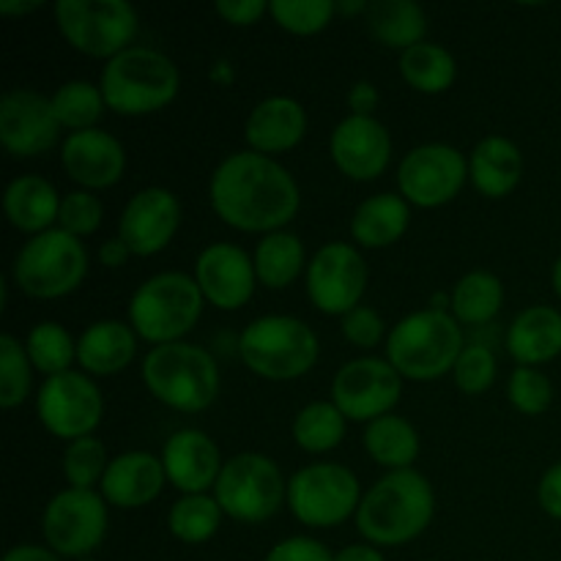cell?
<instances>
[{
  "mask_svg": "<svg viewBox=\"0 0 561 561\" xmlns=\"http://www.w3.org/2000/svg\"><path fill=\"white\" fill-rule=\"evenodd\" d=\"M208 201L225 225L244 233L283 230L299 211L294 175L257 151L225 157L208 181Z\"/></svg>",
  "mask_w": 561,
  "mask_h": 561,
  "instance_id": "cell-1",
  "label": "cell"
},
{
  "mask_svg": "<svg viewBox=\"0 0 561 561\" xmlns=\"http://www.w3.org/2000/svg\"><path fill=\"white\" fill-rule=\"evenodd\" d=\"M436 493L416 469L389 471L362 496L356 526L370 546H403L431 526Z\"/></svg>",
  "mask_w": 561,
  "mask_h": 561,
  "instance_id": "cell-2",
  "label": "cell"
},
{
  "mask_svg": "<svg viewBox=\"0 0 561 561\" xmlns=\"http://www.w3.org/2000/svg\"><path fill=\"white\" fill-rule=\"evenodd\" d=\"M463 332L453 312L420 310L394 323L387 337V362L411 381H436L463 354Z\"/></svg>",
  "mask_w": 561,
  "mask_h": 561,
  "instance_id": "cell-3",
  "label": "cell"
},
{
  "mask_svg": "<svg viewBox=\"0 0 561 561\" xmlns=\"http://www.w3.org/2000/svg\"><path fill=\"white\" fill-rule=\"evenodd\" d=\"M142 381L159 403L184 414L206 411L219 394V367L201 345H153L142 359Z\"/></svg>",
  "mask_w": 561,
  "mask_h": 561,
  "instance_id": "cell-4",
  "label": "cell"
},
{
  "mask_svg": "<svg viewBox=\"0 0 561 561\" xmlns=\"http://www.w3.org/2000/svg\"><path fill=\"white\" fill-rule=\"evenodd\" d=\"M179 66L151 47H129L102 69L104 104L118 115H148L170 104L179 93Z\"/></svg>",
  "mask_w": 561,
  "mask_h": 561,
  "instance_id": "cell-5",
  "label": "cell"
},
{
  "mask_svg": "<svg viewBox=\"0 0 561 561\" xmlns=\"http://www.w3.org/2000/svg\"><path fill=\"white\" fill-rule=\"evenodd\" d=\"M203 299L201 285L190 274H153L131 294L129 327L153 345L179 343L201 321Z\"/></svg>",
  "mask_w": 561,
  "mask_h": 561,
  "instance_id": "cell-6",
  "label": "cell"
},
{
  "mask_svg": "<svg viewBox=\"0 0 561 561\" xmlns=\"http://www.w3.org/2000/svg\"><path fill=\"white\" fill-rule=\"evenodd\" d=\"M318 334L294 316H263L247 323L239 340L241 362L268 381H294L318 362Z\"/></svg>",
  "mask_w": 561,
  "mask_h": 561,
  "instance_id": "cell-7",
  "label": "cell"
},
{
  "mask_svg": "<svg viewBox=\"0 0 561 561\" xmlns=\"http://www.w3.org/2000/svg\"><path fill=\"white\" fill-rule=\"evenodd\" d=\"M11 274L22 294L33 299H60L85 279L88 252L77 236L49 228L22 244Z\"/></svg>",
  "mask_w": 561,
  "mask_h": 561,
  "instance_id": "cell-8",
  "label": "cell"
},
{
  "mask_svg": "<svg viewBox=\"0 0 561 561\" xmlns=\"http://www.w3.org/2000/svg\"><path fill=\"white\" fill-rule=\"evenodd\" d=\"M214 499L225 515L241 524L268 520L288 499L283 471L268 455L239 453L225 460L222 474L214 485Z\"/></svg>",
  "mask_w": 561,
  "mask_h": 561,
  "instance_id": "cell-9",
  "label": "cell"
},
{
  "mask_svg": "<svg viewBox=\"0 0 561 561\" xmlns=\"http://www.w3.org/2000/svg\"><path fill=\"white\" fill-rule=\"evenodd\" d=\"M55 22L60 36L91 58H115L137 33V11L126 0H58Z\"/></svg>",
  "mask_w": 561,
  "mask_h": 561,
  "instance_id": "cell-10",
  "label": "cell"
},
{
  "mask_svg": "<svg viewBox=\"0 0 561 561\" xmlns=\"http://www.w3.org/2000/svg\"><path fill=\"white\" fill-rule=\"evenodd\" d=\"M359 480L340 463H312L288 480V507L305 526L332 529L359 510Z\"/></svg>",
  "mask_w": 561,
  "mask_h": 561,
  "instance_id": "cell-11",
  "label": "cell"
},
{
  "mask_svg": "<svg viewBox=\"0 0 561 561\" xmlns=\"http://www.w3.org/2000/svg\"><path fill=\"white\" fill-rule=\"evenodd\" d=\"M42 531L60 559H88L107 535V502L96 491L66 488L49 499Z\"/></svg>",
  "mask_w": 561,
  "mask_h": 561,
  "instance_id": "cell-12",
  "label": "cell"
},
{
  "mask_svg": "<svg viewBox=\"0 0 561 561\" xmlns=\"http://www.w3.org/2000/svg\"><path fill=\"white\" fill-rule=\"evenodd\" d=\"M403 394V376L376 356L351 359L334 373L332 403L343 411L345 420L373 422L392 414Z\"/></svg>",
  "mask_w": 561,
  "mask_h": 561,
  "instance_id": "cell-13",
  "label": "cell"
},
{
  "mask_svg": "<svg viewBox=\"0 0 561 561\" xmlns=\"http://www.w3.org/2000/svg\"><path fill=\"white\" fill-rule=\"evenodd\" d=\"M469 179V162L447 142L411 148L398 168L400 195L420 208H436L453 201Z\"/></svg>",
  "mask_w": 561,
  "mask_h": 561,
  "instance_id": "cell-14",
  "label": "cell"
},
{
  "mask_svg": "<svg viewBox=\"0 0 561 561\" xmlns=\"http://www.w3.org/2000/svg\"><path fill=\"white\" fill-rule=\"evenodd\" d=\"M36 411L42 425L58 438H85L102 420V392L85 373L66 370L49 376L36 394Z\"/></svg>",
  "mask_w": 561,
  "mask_h": 561,
  "instance_id": "cell-15",
  "label": "cell"
},
{
  "mask_svg": "<svg viewBox=\"0 0 561 561\" xmlns=\"http://www.w3.org/2000/svg\"><path fill=\"white\" fill-rule=\"evenodd\" d=\"M367 285V263L345 241H329L307 266V296L327 316H348L359 307Z\"/></svg>",
  "mask_w": 561,
  "mask_h": 561,
  "instance_id": "cell-16",
  "label": "cell"
},
{
  "mask_svg": "<svg viewBox=\"0 0 561 561\" xmlns=\"http://www.w3.org/2000/svg\"><path fill=\"white\" fill-rule=\"evenodd\" d=\"M53 96L33 88H11L0 96V142L14 157H38L49 151L60 135Z\"/></svg>",
  "mask_w": 561,
  "mask_h": 561,
  "instance_id": "cell-17",
  "label": "cell"
},
{
  "mask_svg": "<svg viewBox=\"0 0 561 561\" xmlns=\"http://www.w3.org/2000/svg\"><path fill=\"white\" fill-rule=\"evenodd\" d=\"M181 225V203L164 186H146L124 206L118 222V239L131 255H157L173 241Z\"/></svg>",
  "mask_w": 561,
  "mask_h": 561,
  "instance_id": "cell-18",
  "label": "cell"
},
{
  "mask_svg": "<svg viewBox=\"0 0 561 561\" xmlns=\"http://www.w3.org/2000/svg\"><path fill=\"white\" fill-rule=\"evenodd\" d=\"M334 164L354 181H373L389 168L392 137L373 115H348L340 121L329 140Z\"/></svg>",
  "mask_w": 561,
  "mask_h": 561,
  "instance_id": "cell-19",
  "label": "cell"
},
{
  "mask_svg": "<svg viewBox=\"0 0 561 561\" xmlns=\"http://www.w3.org/2000/svg\"><path fill=\"white\" fill-rule=\"evenodd\" d=\"M195 279L203 296L219 310H239L255 290V263L241 247L217 241L208 244L195 261Z\"/></svg>",
  "mask_w": 561,
  "mask_h": 561,
  "instance_id": "cell-20",
  "label": "cell"
},
{
  "mask_svg": "<svg viewBox=\"0 0 561 561\" xmlns=\"http://www.w3.org/2000/svg\"><path fill=\"white\" fill-rule=\"evenodd\" d=\"M60 162L66 173L85 190H107L118 184L126 168L124 146L104 129L71 131L60 146Z\"/></svg>",
  "mask_w": 561,
  "mask_h": 561,
  "instance_id": "cell-21",
  "label": "cell"
},
{
  "mask_svg": "<svg viewBox=\"0 0 561 561\" xmlns=\"http://www.w3.org/2000/svg\"><path fill=\"white\" fill-rule=\"evenodd\" d=\"M164 474H168L170 485L184 491V496L192 493H206L208 488L217 485L219 474H222V458H219V447L214 438L197 427H184L175 431L173 436L164 442L162 449Z\"/></svg>",
  "mask_w": 561,
  "mask_h": 561,
  "instance_id": "cell-22",
  "label": "cell"
},
{
  "mask_svg": "<svg viewBox=\"0 0 561 561\" xmlns=\"http://www.w3.org/2000/svg\"><path fill=\"white\" fill-rule=\"evenodd\" d=\"M164 482H168V474H164L162 458L146 449H131L110 460L99 491L104 502L113 507L137 510L151 504L162 493Z\"/></svg>",
  "mask_w": 561,
  "mask_h": 561,
  "instance_id": "cell-23",
  "label": "cell"
},
{
  "mask_svg": "<svg viewBox=\"0 0 561 561\" xmlns=\"http://www.w3.org/2000/svg\"><path fill=\"white\" fill-rule=\"evenodd\" d=\"M307 131V113L296 99L268 96L247 115L244 137L252 151L279 153L299 146Z\"/></svg>",
  "mask_w": 561,
  "mask_h": 561,
  "instance_id": "cell-24",
  "label": "cell"
},
{
  "mask_svg": "<svg viewBox=\"0 0 561 561\" xmlns=\"http://www.w3.org/2000/svg\"><path fill=\"white\" fill-rule=\"evenodd\" d=\"M504 343L518 367H537L557 359L561 354V312L548 305L526 307L510 323Z\"/></svg>",
  "mask_w": 561,
  "mask_h": 561,
  "instance_id": "cell-25",
  "label": "cell"
},
{
  "mask_svg": "<svg viewBox=\"0 0 561 561\" xmlns=\"http://www.w3.org/2000/svg\"><path fill=\"white\" fill-rule=\"evenodd\" d=\"M524 175V153L502 135L482 137L469 159V179L485 197H504Z\"/></svg>",
  "mask_w": 561,
  "mask_h": 561,
  "instance_id": "cell-26",
  "label": "cell"
},
{
  "mask_svg": "<svg viewBox=\"0 0 561 561\" xmlns=\"http://www.w3.org/2000/svg\"><path fill=\"white\" fill-rule=\"evenodd\" d=\"M135 329L124 321H96L77 340V362L91 376H115L137 351Z\"/></svg>",
  "mask_w": 561,
  "mask_h": 561,
  "instance_id": "cell-27",
  "label": "cell"
},
{
  "mask_svg": "<svg viewBox=\"0 0 561 561\" xmlns=\"http://www.w3.org/2000/svg\"><path fill=\"white\" fill-rule=\"evenodd\" d=\"M3 208L16 230L38 236L49 230V225L58 222L60 197L42 175H20L5 186Z\"/></svg>",
  "mask_w": 561,
  "mask_h": 561,
  "instance_id": "cell-28",
  "label": "cell"
},
{
  "mask_svg": "<svg viewBox=\"0 0 561 561\" xmlns=\"http://www.w3.org/2000/svg\"><path fill=\"white\" fill-rule=\"evenodd\" d=\"M411 219L409 201L394 192H378L359 203L351 219V236L367 250H383V247L400 241Z\"/></svg>",
  "mask_w": 561,
  "mask_h": 561,
  "instance_id": "cell-29",
  "label": "cell"
},
{
  "mask_svg": "<svg viewBox=\"0 0 561 561\" xmlns=\"http://www.w3.org/2000/svg\"><path fill=\"white\" fill-rule=\"evenodd\" d=\"M367 31L392 49H411L425 42L427 16L414 0H373L365 14Z\"/></svg>",
  "mask_w": 561,
  "mask_h": 561,
  "instance_id": "cell-30",
  "label": "cell"
},
{
  "mask_svg": "<svg viewBox=\"0 0 561 561\" xmlns=\"http://www.w3.org/2000/svg\"><path fill=\"white\" fill-rule=\"evenodd\" d=\"M365 449L376 463L400 471L411 469L420 455V433L403 416H378L365 427Z\"/></svg>",
  "mask_w": 561,
  "mask_h": 561,
  "instance_id": "cell-31",
  "label": "cell"
},
{
  "mask_svg": "<svg viewBox=\"0 0 561 561\" xmlns=\"http://www.w3.org/2000/svg\"><path fill=\"white\" fill-rule=\"evenodd\" d=\"M255 274L266 288H288L305 268V244L296 233L274 230L266 233L255 247Z\"/></svg>",
  "mask_w": 561,
  "mask_h": 561,
  "instance_id": "cell-32",
  "label": "cell"
},
{
  "mask_svg": "<svg viewBox=\"0 0 561 561\" xmlns=\"http://www.w3.org/2000/svg\"><path fill=\"white\" fill-rule=\"evenodd\" d=\"M449 299H453L449 310H453L455 321L482 327L502 310L504 285L493 272H469L455 283Z\"/></svg>",
  "mask_w": 561,
  "mask_h": 561,
  "instance_id": "cell-33",
  "label": "cell"
},
{
  "mask_svg": "<svg viewBox=\"0 0 561 561\" xmlns=\"http://www.w3.org/2000/svg\"><path fill=\"white\" fill-rule=\"evenodd\" d=\"M400 75L422 93H444L455 82L458 64L442 44L422 42L400 55Z\"/></svg>",
  "mask_w": 561,
  "mask_h": 561,
  "instance_id": "cell-34",
  "label": "cell"
},
{
  "mask_svg": "<svg viewBox=\"0 0 561 561\" xmlns=\"http://www.w3.org/2000/svg\"><path fill=\"white\" fill-rule=\"evenodd\" d=\"M345 416L329 400L307 403L294 420V438L305 453H329L345 438Z\"/></svg>",
  "mask_w": 561,
  "mask_h": 561,
  "instance_id": "cell-35",
  "label": "cell"
},
{
  "mask_svg": "<svg viewBox=\"0 0 561 561\" xmlns=\"http://www.w3.org/2000/svg\"><path fill=\"white\" fill-rule=\"evenodd\" d=\"M219 520H222V507L217 499L206 496V493H192L170 507L168 529L175 540L201 546L217 535Z\"/></svg>",
  "mask_w": 561,
  "mask_h": 561,
  "instance_id": "cell-36",
  "label": "cell"
},
{
  "mask_svg": "<svg viewBox=\"0 0 561 561\" xmlns=\"http://www.w3.org/2000/svg\"><path fill=\"white\" fill-rule=\"evenodd\" d=\"M25 351L31 365L38 373H47L49 376H60V373L69 370L71 362L77 359V343L71 340V334L66 332V327L55 321L36 323V327L27 332Z\"/></svg>",
  "mask_w": 561,
  "mask_h": 561,
  "instance_id": "cell-37",
  "label": "cell"
},
{
  "mask_svg": "<svg viewBox=\"0 0 561 561\" xmlns=\"http://www.w3.org/2000/svg\"><path fill=\"white\" fill-rule=\"evenodd\" d=\"M53 107L58 115L60 126L75 131L93 129V124L99 121L102 110L107 107L102 96V88L93 85L88 80H71L64 82L58 91L53 93Z\"/></svg>",
  "mask_w": 561,
  "mask_h": 561,
  "instance_id": "cell-38",
  "label": "cell"
},
{
  "mask_svg": "<svg viewBox=\"0 0 561 561\" xmlns=\"http://www.w3.org/2000/svg\"><path fill=\"white\" fill-rule=\"evenodd\" d=\"M33 365L14 334H0V405L14 409L31 394Z\"/></svg>",
  "mask_w": 561,
  "mask_h": 561,
  "instance_id": "cell-39",
  "label": "cell"
},
{
  "mask_svg": "<svg viewBox=\"0 0 561 561\" xmlns=\"http://www.w3.org/2000/svg\"><path fill=\"white\" fill-rule=\"evenodd\" d=\"M107 449L93 436L69 442V447L64 453V474L71 482V488L93 491V485H102V477L107 471Z\"/></svg>",
  "mask_w": 561,
  "mask_h": 561,
  "instance_id": "cell-40",
  "label": "cell"
},
{
  "mask_svg": "<svg viewBox=\"0 0 561 561\" xmlns=\"http://www.w3.org/2000/svg\"><path fill=\"white\" fill-rule=\"evenodd\" d=\"M337 3L334 0H272L268 14L274 16L279 27L299 36L323 31L332 22Z\"/></svg>",
  "mask_w": 561,
  "mask_h": 561,
  "instance_id": "cell-41",
  "label": "cell"
},
{
  "mask_svg": "<svg viewBox=\"0 0 561 561\" xmlns=\"http://www.w3.org/2000/svg\"><path fill=\"white\" fill-rule=\"evenodd\" d=\"M507 398L520 414L540 416L553 403V383L537 367H515L507 383Z\"/></svg>",
  "mask_w": 561,
  "mask_h": 561,
  "instance_id": "cell-42",
  "label": "cell"
},
{
  "mask_svg": "<svg viewBox=\"0 0 561 561\" xmlns=\"http://www.w3.org/2000/svg\"><path fill=\"white\" fill-rule=\"evenodd\" d=\"M455 383L466 394H482L496 381V356L488 345L471 343L466 345L463 354L458 356L453 367Z\"/></svg>",
  "mask_w": 561,
  "mask_h": 561,
  "instance_id": "cell-43",
  "label": "cell"
},
{
  "mask_svg": "<svg viewBox=\"0 0 561 561\" xmlns=\"http://www.w3.org/2000/svg\"><path fill=\"white\" fill-rule=\"evenodd\" d=\"M104 208L99 203L96 195H91L88 190H77V192H66L60 197V211H58V228L66 230V233L77 236H91L93 230L102 225Z\"/></svg>",
  "mask_w": 561,
  "mask_h": 561,
  "instance_id": "cell-44",
  "label": "cell"
},
{
  "mask_svg": "<svg viewBox=\"0 0 561 561\" xmlns=\"http://www.w3.org/2000/svg\"><path fill=\"white\" fill-rule=\"evenodd\" d=\"M383 332H387L383 318L373 307L359 305L348 316H343V337L359 348H373V345L381 343Z\"/></svg>",
  "mask_w": 561,
  "mask_h": 561,
  "instance_id": "cell-45",
  "label": "cell"
},
{
  "mask_svg": "<svg viewBox=\"0 0 561 561\" xmlns=\"http://www.w3.org/2000/svg\"><path fill=\"white\" fill-rule=\"evenodd\" d=\"M263 561H334V553L312 537H288L277 542Z\"/></svg>",
  "mask_w": 561,
  "mask_h": 561,
  "instance_id": "cell-46",
  "label": "cell"
},
{
  "mask_svg": "<svg viewBox=\"0 0 561 561\" xmlns=\"http://www.w3.org/2000/svg\"><path fill=\"white\" fill-rule=\"evenodd\" d=\"M214 11L230 25H252L266 14L268 3H263V0H219Z\"/></svg>",
  "mask_w": 561,
  "mask_h": 561,
  "instance_id": "cell-47",
  "label": "cell"
},
{
  "mask_svg": "<svg viewBox=\"0 0 561 561\" xmlns=\"http://www.w3.org/2000/svg\"><path fill=\"white\" fill-rule=\"evenodd\" d=\"M537 502L551 518L561 520V460L542 474L540 485H537Z\"/></svg>",
  "mask_w": 561,
  "mask_h": 561,
  "instance_id": "cell-48",
  "label": "cell"
},
{
  "mask_svg": "<svg viewBox=\"0 0 561 561\" xmlns=\"http://www.w3.org/2000/svg\"><path fill=\"white\" fill-rule=\"evenodd\" d=\"M348 107H351V115H373V110L378 107L376 82L370 80L354 82L348 91Z\"/></svg>",
  "mask_w": 561,
  "mask_h": 561,
  "instance_id": "cell-49",
  "label": "cell"
},
{
  "mask_svg": "<svg viewBox=\"0 0 561 561\" xmlns=\"http://www.w3.org/2000/svg\"><path fill=\"white\" fill-rule=\"evenodd\" d=\"M129 255H131V250L121 239H110L99 247V261H102L107 268L124 266V263L129 261Z\"/></svg>",
  "mask_w": 561,
  "mask_h": 561,
  "instance_id": "cell-50",
  "label": "cell"
},
{
  "mask_svg": "<svg viewBox=\"0 0 561 561\" xmlns=\"http://www.w3.org/2000/svg\"><path fill=\"white\" fill-rule=\"evenodd\" d=\"M3 561H64L55 551L42 546H14Z\"/></svg>",
  "mask_w": 561,
  "mask_h": 561,
  "instance_id": "cell-51",
  "label": "cell"
},
{
  "mask_svg": "<svg viewBox=\"0 0 561 561\" xmlns=\"http://www.w3.org/2000/svg\"><path fill=\"white\" fill-rule=\"evenodd\" d=\"M334 561H387L378 548L370 542H356V546H345L343 551L334 553Z\"/></svg>",
  "mask_w": 561,
  "mask_h": 561,
  "instance_id": "cell-52",
  "label": "cell"
},
{
  "mask_svg": "<svg viewBox=\"0 0 561 561\" xmlns=\"http://www.w3.org/2000/svg\"><path fill=\"white\" fill-rule=\"evenodd\" d=\"M42 9L38 0H0V14L14 16V14H31V11Z\"/></svg>",
  "mask_w": 561,
  "mask_h": 561,
  "instance_id": "cell-53",
  "label": "cell"
},
{
  "mask_svg": "<svg viewBox=\"0 0 561 561\" xmlns=\"http://www.w3.org/2000/svg\"><path fill=\"white\" fill-rule=\"evenodd\" d=\"M551 283H553V290H557V296H559V299H561V255L557 257V263H553Z\"/></svg>",
  "mask_w": 561,
  "mask_h": 561,
  "instance_id": "cell-54",
  "label": "cell"
},
{
  "mask_svg": "<svg viewBox=\"0 0 561 561\" xmlns=\"http://www.w3.org/2000/svg\"><path fill=\"white\" fill-rule=\"evenodd\" d=\"M77 561H99V559H91V557H88V559H77Z\"/></svg>",
  "mask_w": 561,
  "mask_h": 561,
  "instance_id": "cell-55",
  "label": "cell"
}]
</instances>
